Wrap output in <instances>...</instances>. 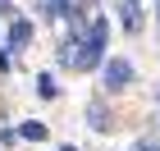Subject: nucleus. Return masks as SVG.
I'll return each instance as SVG.
<instances>
[{"label": "nucleus", "mask_w": 160, "mask_h": 151, "mask_svg": "<svg viewBox=\"0 0 160 151\" xmlns=\"http://www.w3.org/2000/svg\"><path fill=\"white\" fill-rule=\"evenodd\" d=\"M32 37H37V23L32 18H9V28H5V46H9V55H23L28 46H32Z\"/></svg>", "instance_id": "obj_4"}, {"label": "nucleus", "mask_w": 160, "mask_h": 151, "mask_svg": "<svg viewBox=\"0 0 160 151\" xmlns=\"http://www.w3.org/2000/svg\"><path fill=\"white\" fill-rule=\"evenodd\" d=\"M37 96H41V101H55V96H60V87H55V73H37Z\"/></svg>", "instance_id": "obj_8"}, {"label": "nucleus", "mask_w": 160, "mask_h": 151, "mask_svg": "<svg viewBox=\"0 0 160 151\" xmlns=\"http://www.w3.org/2000/svg\"><path fill=\"white\" fill-rule=\"evenodd\" d=\"M156 28H160V0H156Z\"/></svg>", "instance_id": "obj_12"}, {"label": "nucleus", "mask_w": 160, "mask_h": 151, "mask_svg": "<svg viewBox=\"0 0 160 151\" xmlns=\"http://www.w3.org/2000/svg\"><path fill=\"white\" fill-rule=\"evenodd\" d=\"M37 14L46 23H64V28H87V14L78 0H37Z\"/></svg>", "instance_id": "obj_3"}, {"label": "nucleus", "mask_w": 160, "mask_h": 151, "mask_svg": "<svg viewBox=\"0 0 160 151\" xmlns=\"http://www.w3.org/2000/svg\"><path fill=\"white\" fill-rule=\"evenodd\" d=\"M137 83V64L128 60V55H110V60L101 64V87H105V96H119V92H128Z\"/></svg>", "instance_id": "obj_2"}, {"label": "nucleus", "mask_w": 160, "mask_h": 151, "mask_svg": "<svg viewBox=\"0 0 160 151\" xmlns=\"http://www.w3.org/2000/svg\"><path fill=\"white\" fill-rule=\"evenodd\" d=\"M60 151H78V147H60Z\"/></svg>", "instance_id": "obj_15"}, {"label": "nucleus", "mask_w": 160, "mask_h": 151, "mask_svg": "<svg viewBox=\"0 0 160 151\" xmlns=\"http://www.w3.org/2000/svg\"><path fill=\"white\" fill-rule=\"evenodd\" d=\"M18 142V128H0V147H14Z\"/></svg>", "instance_id": "obj_10"}, {"label": "nucleus", "mask_w": 160, "mask_h": 151, "mask_svg": "<svg viewBox=\"0 0 160 151\" xmlns=\"http://www.w3.org/2000/svg\"><path fill=\"white\" fill-rule=\"evenodd\" d=\"M9 69H14V55H9V46L0 41V73H9Z\"/></svg>", "instance_id": "obj_9"}, {"label": "nucleus", "mask_w": 160, "mask_h": 151, "mask_svg": "<svg viewBox=\"0 0 160 151\" xmlns=\"http://www.w3.org/2000/svg\"><path fill=\"white\" fill-rule=\"evenodd\" d=\"M123 5H142V0H123Z\"/></svg>", "instance_id": "obj_14"}, {"label": "nucleus", "mask_w": 160, "mask_h": 151, "mask_svg": "<svg viewBox=\"0 0 160 151\" xmlns=\"http://www.w3.org/2000/svg\"><path fill=\"white\" fill-rule=\"evenodd\" d=\"M78 5H96V0H78Z\"/></svg>", "instance_id": "obj_13"}, {"label": "nucleus", "mask_w": 160, "mask_h": 151, "mask_svg": "<svg viewBox=\"0 0 160 151\" xmlns=\"http://www.w3.org/2000/svg\"><path fill=\"white\" fill-rule=\"evenodd\" d=\"M110 60V18H92V28L82 32V50H78L73 73H92Z\"/></svg>", "instance_id": "obj_1"}, {"label": "nucleus", "mask_w": 160, "mask_h": 151, "mask_svg": "<svg viewBox=\"0 0 160 151\" xmlns=\"http://www.w3.org/2000/svg\"><path fill=\"white\" fill-rule=\"evenodd\" d=\"M5 14H9V0H0V18H5Z\"/></svg>", "instance_id": "obj_11"}, {"label": "nucleus", "mask_w": 160, "mask_h": 151, "mask_svg": "<svg viewBox=\"0 0 160 151\" xmlns=\"http://www.w3.org/2000/svg\"><path fill=\"white\" fill-rule=\"evenodd\" d=\"M119 28L128 37H137V32H142V5H123L119 9Z\"/></svg>", "instance_id": "obj_6"}, {"label": "nucleus", "mask_w": 160, "mask_h": 151, "mask_svg": "<svg viewBox=\"0 0 160 151\" xmlns=\"http://www.w3.org/2000/svg\"><path fill=\"white\" fill-rule=\"evenodd\" d=\"M156 105H160V87H156Z\"/></svg>", "instance_id": "obj_16"}, {"label": "nucleus", "mask_w": 160, "mask_h": 151, "mask_svg": "<svg viewBox=\"0 0 160 151\" xmlns=\"http://www.w3.org/2000/svg\"><path fill=\"white\" fill-rule=\"evenodd\" d=\"M87 128H96V133H110V128H114L105 101H87Z\"/></svg>", "instance_id": "obj_5"}, {"label": "nucleus", "mask_w": 160, "mask_h": 151, "mask_svg": "<svg viewBox=\"0 0 160 151\" xmlns=\"http://www.w3.org/2000/svg\"><path fill=\"white\" fill-rule=\"evenodd\" d=\"M18 138H23V142H46L50 133H46L41 119H23V124H18Z\"/></svg>", "instance_id": "obj_7"}]
</instances>
